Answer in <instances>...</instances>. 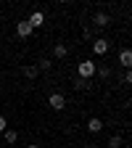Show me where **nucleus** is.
<instances>
[{
	"label": "nucleus",
	"instance_id": "f257e3e1",
	"mask_svg": "<svg viewBox=\"0 0 132 148\" xmlns=\"http://www.w3.org/2000/svg\"><path fill=\"white\" fill-rule=\"evenodd\" d=\"M77 74L82 79H90V77H95V61H79V66H77Z\"/></svg>",
	"mask_w": 132,
	"mask_h": 148
},
{
	"label": "nucleus",
	"instance_id": "f03ea898",
	"mask_svg": "<svg viewBox=\"0 0 132 148\" xmlns=\"http://www.w3.org/2000/svg\"><path fill=\"white\" fill-rule=\"evenodd\" d=\"M48 106L53 111H64L66 108V98L61 95V92H50V98H48Z\"/></svg>",
	"mask_w": 132,
	"mask_h": 148
},
{
	"label": "nucleus",
	"instance_id": "7ed1b4c3",
	"mask_svg": "<svg viewBox=\"0 0 132 148\" xmlns=\"http://www.w3.org/2000/svg\"><path fill=\"white\" fill-rule=\"evenodd\" d=\"M108 48H111V45H108V40H103V37H95V42H92V53H95L98 58L108 53Z\"/></svg>",
	"mask_w": 132,
	"mask_h": 148
},
{
	"label": "nucleus",
	"instance_id": "20e7f679",
	"mask_svg": "<svg viewBox=\"0 0 132 148\" xmlns=\"http://www.w3.org/2000/svg\"><path fill=\"white\" fill-rule=\"evenodd\" d=\"M101 130H103V119H98V116H90V119H87V132L98 135Z\"/></svg>",
	"mask_w": 132,
	"mask_h": 148
},
{
	"label": "nucleus",
	"instance_id": "39448f33",
	"mask_svg": "<svg viewBox=\"0 0 132 148\" xmlns=\"http://www.w3.org/2000/svg\"><path fill=\"white\" fill-rule=\"evenodd\" d=\"M92 24H95L98 29H103V27H108V24H111V18H108V13H103V11H98L95 16H92Z\"/></svg>",
	"mask_w": 132,
	"mask_h": 148
},
{
	"label": "nucleus",
	"instance_id": "423d86ee",
	"mask_svg": "<svg viewBox=\"0 0 132 148\" xmlns=\"http://www.w3.org/2000/svg\"><path fill=\"white\" fill-rule=\"evenodd\" d=\"M32 32H34V29L29 27V21H27V18H24V21H18V24H16V34H18V37H29Z\"/></svg>",
	"mask_w": 132,
	"mask_h": 148
},
{
	"label": "nucleus",
	"instance_id": "0eeeda50",
	"mask_svg": "<svg viewBox=\"0 0 132 148\" xmlns=\"http://www.w3.org/2000/svg\"><path fill=\"white\" fill-rule=\"evenodd\" d=\"M27 21H29V27H32V29H37V27H42V24H45V16H42L40 11H34V13L27 18Z\"/></svg>",
	"mask_w": 132,
	"mask_h": 148
},
{
	"label": "nucleus",
	"instance_id": "6e6552de",
	"mask_svg": "<svg viewBox=\"0 0 132 148\" xmlns=\"http://www.w3.org/2000/svg\"><path fill=\"white\" fill-rule=\"evenodd\" d=\"M119 64H122L124 69H129V66H132V50H129V48H124V50L119 53Z\"/></svg>",
	"mask_w": 132,
	"mask_h": 148
},
{
	"label": "nucleus",
	"instance_id": "1a4fd4ad",
	"mask_svg": "<svg viewBox=\"0 0 132 148\" xmlns=\"http://www.w3.org/2000/svg\"><path fill=\"white\" fill-rule=\"evenodd\" d=\"M53 56H55V58H66V56H69V48L58 42V45H55V48H53Z\"/></svg>",
	"mask_w": 132,
	"mask_h": 148
},
{
	"label": "nucleus",
	"instance_id": "9d476101",
	"mask_svg": "<svg viewBox=\"0 0 132 148\" xmlns=\"http://www.w3.org/2000/svg\"><path fill=\"white\" fill-rule=\"evenodd\" d=\"M3 138H5V143H8V145H13V143L18 140V132H16V130H5Z\"/></svg>",
	"mask_w": 132,
	"mask_h": 148
},
{
	"label": "nucleus",
	"instance_id": "9b49d317",
	"mask_svg": "<svg viewBox=\"0 0 132 148\" xmlns=\"http://www.w3.org/2000/svg\"><path fill=\"white\" fill-rule=\"evenodd\" d=\"M34 66H37V71H48V69H50L53 64H50V58H40V61H37Z\"/></svg>",
	"mask_w": 132,
	"mask_h": 148
},
{
	"label": "nucleus",
	"instance_id": "f8f14e48",
	"mask_svg": "<svg viewBox=\"0 0 132 148\" xmlns=\"http://www.w3.org/2000/svg\"><path fill=\"white\" fill-rule=\"evenodd\" d=\"M71 87H74V90H87V87H90V82H87V79H82V77H77Z\"/></svg>",
	"mask_w": 132,
	"mask_h": 148
},
{
	"label": "nucleus",
	"instance_id": "ddd939ff",
	"mask_svg": "<svg viewBox=\"0 0 132 148\" xmlns=\"http://www.w3.org/2000/svg\"><path fill=\"white\" fill-rule=\"evenodd\" d=\"M37 74H40V71H37V66L32 64V66H24V77H29V79H34L37 77Z\"/></svg>",
	"mask_w": 132,
	"mask_h": 148
},
{
	"label": "nucleus",
	"instance_id": "4468645a",
	"mask_svg": "<svg viewBox=\"0 0 132 148\" xmlns=\"http://www.w3.org/2000/svg\"><path fill=\"white\" fill-rule=\"evenodd\" d=\"M119 145H122V138L119 135H111L108 138V148H119Z\"/></svg>",
	"mask_w": 132,
	"mask_h": 148
},
{
	"label": "nucleus",
	"instance_id": "2eb2a0df",
	"mask_svg": "<svg viewBox=\"0 0 132 148\" xmlns=\"http://www.w3.org/2000/svg\"><path fill=\"white\" fill-rule=\"evenodd\" d=\"M98 74H101V79H108V77H111V69H108V66H101Z\"/></svg>",
	"mask_w": 132,
	"mask_h": 148
},
{
	"label": "nucleus",
	"instance_id": "dca6fc26",
	"mask_svg": "<svg viewBox=\"0 0 132 148\" xmlns=\"http://www.w3.org/2000/svg\"><path fill=\"white\" fill-rule=\"evenodd\" d=\"M5 130H8V119H5L3 114H0V135H3V132H5Z\"/></svg>",
	"mask_w": 132,
	"mask_h": 148
},
{
	"label": "nucleus",
	"instance_id": "f3484780",
	"mask_svg": "<svg viewBox=\"0 0 132 148\" xmlns=\"http://www.w3.org/2000/svg\"><path fill=\"white\" fill-rule=\"evenodd\" d=\"M122 82H124V85H129V82H132V71H129V69L124 71V77H122Z\"/></svg>",
	"mask_w": 132,
	"mask_h": 148
},
{
	"label": "nucleus",
	"instance_id": "a211bd4d",
	"mask_svg": "<svg viewBox=\"0 0 132 148\" xmlns=\"http://www.w3.org/2000/svg\"><path fill=\"white\" fill-rule=\"evenodd\" d=\"M27 148H40V145H27Z\"/></svg>",
	"mask_w": 132,
	"mask_h": 148
}]
</instances>
